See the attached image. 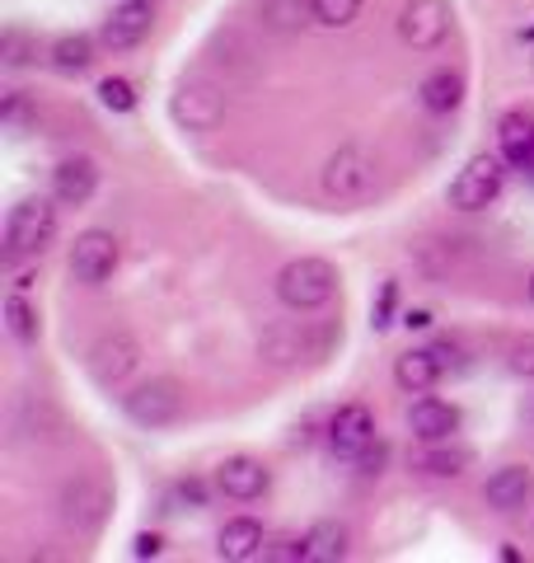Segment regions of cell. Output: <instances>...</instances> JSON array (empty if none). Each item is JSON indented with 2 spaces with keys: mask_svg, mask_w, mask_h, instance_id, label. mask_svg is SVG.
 Instances as JSON below:
<instances>
[{
  "mask_svg": "<svg viewBox=\"0 0 534 563\" xmlns=\"http://www.w3.org/2000/svg\"><path fill=\"white\" fill-rule=\"evenodd\" d=\"M136 366V343L127 333H113V339H99L94 352H89V372H94L99 385H118Z\"/></svg>",
  "mask_w": 534,
  "mask_h": 563,
  "instance_id": "13",
  "label": "cell"
},
{
  "mask_svg": "<svg viewBox=\"0 0 534 563\" xmlns=\"http://www.w3.org/2000/svg\"><path fill=\"white\" fill-rule=\"evenodd\" d=\"M99 99H103V109H113V113H132L136 109V90L127 80H103L99 85Z\"/></svg>",
  "mask_w": 534,
  "mask_h": 563,
  "instance_id": "27",
  "label": "cell"
},
{
  "mask_svg": "<svg viewBox=\"0 0 534 563\" xmlns=\"http://www.w3.org/2000/svg\"><path fill=\"white\" fill-rule=\"evenodd\" d=\"M216 554L230 563H244V559H258L263 554V526L254 517H235L225 521V531L216 540Z\"/></svg>",
  "mask_w": 534,
  "mask_h": 563,
  "instance_id": "19",
  "label": "cell"
},
{
  "mask_svg": "<svg viewBox=\"0 0 534 563\" xmlns=\"http://www.w3.org/2000/svg\"><path fill=\"white\" fill-rule=\"evenodd\" d=\"M5 324H10V333L20 343L38 339V314H33V306L24 301V296H10V301H5Z\"/></svg>",
  "mask_w": 534,
  "mask_h": 563,
  "instance_id": "24",
  "label": "cell"
},
{
  "mask_svg": "<svg viewBox=\"0 0 534 563\" xmlns=\"http://www.w3.org/2000/svg\"><path fill=\"white\" fill-rule=\"evenodd\" d=\"M94 188H99V169H94V161H85V155L62 161L57 174H52V198L66 202V207H85L94 198Z\"/></svg>",
  "mask_w": 534,
  "mask_h": 563,
  "instance_id": "12",
  "label": "cell"
},
{
  "mask_svg": "<svg viewBox=\"0 0 534 563\" xmlns=\"http://www.w3.org/2000/svg\"><path fill=\"white\" fill-rule=\"evenodd\" d=\"M337 291V268L329 258H296L277 273V296L291 310H319L329 306Z\"/></svg>",
  "mask_w": 534,
  "mask_h": 563,
  "instance_id": "1",
  "label": "cell"
},
{
  "mask_svg": "<svg viewBox=\"0 0 534 563\" xmlns=\"http://www.w3.org/2000/svg\"><path fill=\"white\" fill-rule=\"evenodd\" d=\"M216 484L225 498H235V503H254L267 493V470L258 461H248V455H230V461L221 465L216 474Z\"/></svg>",
  "mask_w": 534,
  "mask_h": 563,
  "instance_id": "16",
  "label": "cell"
},
{
  "mask_svg": "<svg viewBox=\"0 0 534 563\" xmlns=\"http://www.w3.org/2000/svg\"><path fill=\"white\" fill-rule=\"evenodd\" d=\"M314 5V20L329 24V29H343L356 20V10H361V0H310Z\"/></svg>",
  "mask_w": 534,
  "mask_h": 563,
  "instance_id": "26",
  "label": "cell"
},
{
  "mask_svg": "<svg viewBox=\"0 0 534 563\" xmlns=\"http://www.w3.org/2000/svg\"><path fill=\"white\" fill-rule=\"evenodd\" d=\"M450 357L455 352L450 347H418V352H408V357H399V366H394V380L403 385V390H413V395H422V390H432V385L445 376V366H450Z\"/></svg>",
  "mask_w": 534,
  "mask_h": 563,
  "instance_id": "11",
  "label": "cell"
},
{
  "mask_svg": "<svg viewBox=\"0 0 534 563\" xmlns=\"http://www.w3.org/2000/svg\"><path fill=\"white\" fill-rule=\"evenodd\" d=\"M118 268V240L109 231H85L76 240V250H70V273L85 287H99V282H109Z\"/></svg>",
  "mask_w": 534,
  "mask_h": 563,
  "instance_id": "7",
  "label": "cell"
},
{
  "mask_svg": "<svg viewBox=\"0 0 534 563\" xmlns=\"http://www.w3.org/2000/svg\"><path fill=\"white\" fill-rule=\"evenodd\" d=\"M94 62V38H85V33H70V38H57L52 43V66L62 70V76H80Z\"/></svg>",
  "mask_w": 534,
  "mask_h": 563,
  "instance_id": "22",
  "label": "cell"
},
{
  "mask_svg": "<svg viewBox=\"0 0 534 563\" xmlns=\"http://www.w3.org/2000/svg\"><path fill=\"white\" fill-rule=\"evenodd\" d=\"M530 488H534V479H530V470L525 465H502L488 479V488H483V498H488V507L492 512H521V507L530 503Z\"/></svg>",
  "mask_w": 534,
  "mask_h": 563,
  "instance_id": "15",
  "label": "cell"
},
{
  "mask_svg": "<svg viewBox=\"0 0 534 563\" xmlns=\"http://www.w3.org/2000/svg\"><path fill=\"white\" fill-rule=\"evenodd\" d=\"M329 446L343 455V461H361V455L376 446V418H370L366 404H347V409H337L333 428H329Z\"/></svg>",
  "mask_w": 534,
  "mask_h": 563,
  "instance_id": "8",
  "label": "cell"
},
{
  "mask_svg": "<svg viewBox=\"0 0 534 563\" xmlns=\"http://www.w3.org/2000/svg\"><path fill=\"white\" fill-rule=\"evenodd\" d=\"M343 554H347V526L319 521L314 531L305 536V559H310V563H337Z\"/></svg>",
  "mask_w": 534,
  "mask_h": 563,
  "instance_id": "21",
  "label": "cell"
},
{
  "mask_svg": "<svg viewBox=\"0 0 534 563\" xmlns=\"http://www.w3.org/2000/svg\"><path fill=\"white\" fill-rule=\"evenodd\" d=\"M403 324H408V329H432V314H426V310H408Z\"/></svg>",
  "mask_w": 534,
  "mask_h": 563,
  "instance_id": "33",
  "label": "cell"
},
{
  "mask_svg": "<svg viewBox=\"0 0 534 563\" xmlns=\"http://www.w3.org/2000/svg\"><path fill=\"white\" fill-rule=\"evenodd\" d=\"M469 461H474V455H469L465 446H455V451H450V446H441V442H436V451H426V455H422V470H426V474H459Z\"/></svg>",
  "mask_w": 534,
  "mask_h": 563,
  "instance_id": "25",
  "label": "cell"
},
{
  "mask_svg": "<svg viewBox=\"0 0 534 563\" xmlns=\"http://www.w3.org/2000/svg\"><path fill=\"white\" fill-rule=\"evenodd\" d=\"M459 99H465V80H459V70H432V76L422 80V103L432 113H455Z\"/></svg>",
  "mask_w": 534,
  "mask_h": 563,
  "instance_id": "20",
  "label": "cell"
},
{
  "mask_svg": "<svg viewBox=\"0 0 534 563\" xmlns=\"http://www.w3.org/2000/svg\"><path fill=\"white\" fill-rule=\"evenodd\" d=\"M5 122H10V128H14V122H24V99H10L5 103Z\"/></svg>",
  "mask_w": 534,
  "mask_h": 563,
  "instance_id": "35",
  "label": "cell"
},
{
  "mask_svg": "<svg viewBox=\"0 0 534 563\" xmlns=\"http://www.w3.org/2000/svg\"><path fill=\"white\" fill-rule=\"evenodd\" d=\"M132 422L141 428H169V422L183 413V395L174 390V380H151V385H136V390L122 399Z\"/></svg>",
  "mask_w": 534,
  "mask_h": 563,
  "instance_id": "6",
  "label": "cell"
},
{
  "mask_svg": "<svg viewBox=\"0 0 534 563\" xmlns=\"http://www.w3.org/2000/svg\"><path fill=\"white\" fill-rule=\"evenodd\" d=\"M497 141H502V161H507L511 169L534 174V118H525V113H507V118H502V132H497Z\"/></svg>",
  "mask_w": 534,
  "mask_h": 563,
  "instance_id": "18",
  "label": "cell"
},
{
  "mask_svg": "<svg viewBox=\"0 0 534 563\" xmlns=\"http://www.w3.org/2000/svg\"><path fill=\"white\" fill-rule=\"evenodd\" d=\"M132 554H136V559H155V554H159V536H146V531H141V536L132 540Z\"/></svg>",
  "mask_w": 534,
  "mask_h": 563,
  "instance_id": "31",
  "label": "cell"
},
{
  "mask_svg": "<svg viewBox=\"0 0 534 563\" xmlns=\"http://www.w3.org/2000/svg\"><path fill=\"white\" fill-rule=\"evenodd\" d=\"M0 52H5V66H24L29 57H24V38H20V33H5V43H0Z\"/></svg>",
  "mask_w": 534,
  "mask_h": 563,
  "instance_id": "30",
  "label": "cell"
},
{
  "mask_svg": "<svg viewBox=\"0 0 534 563\" xmlns=\"http://www.w3.org/2000/svg\"><path fill=\"white\" fill-rule=\"evenodd\" d=\"M515 372H534V343L515 352Z\"/></svg>",
  "mask_w": 534,
  "mask_h": 563,
  "instance_id": "34",
  "label": "cell"
},
{
  "mask_svg": "<svg viewBox=\"0 0 534 563\" xmlns=\"http://www.w3.org/2000/svg\"><path fill=\"white\" fill-rule=\"evenodd\" d=\"M151 29H155V10H151V0H127V5H118L113 10V20L103 24V47H113V52H127L136 43H146L151 38Z\"/></svg>",
  "mask_w": 534,
  "mask_h": 563,
  "instance_id": "10",
  "label": "cell"
},
{
  "mask_svg": "<svg viewBox=\"0 0 534 563\" xmlns=\"http://www.w3.org/2000/svg\"><path fill=\"white\" fill-rule=\"evenodd\" d=\"M408 422H413V437H422L426 446H436V442H450L459 432V409L445 399H418Z\"/></svg>",
  "mask_w": 534,
  "mask_h": 563,
  "instance_id": "14",
  "label": "cell"
},
{
  "mask_svg": "<svg viewBox=\"0 0 534 563\" xmlns=\"http://www.w3.org/2000/svg\"><path fill=\"white\" fill-rule=\"evenodd\" d=\"M521 38H525V43H534V24H530V29H521Z\"/></svg>",
  "mask_w": 534,
  "mask_h": 563,
  "instance_id": "36",
  "label": "cell"
},
{
  "mask_svg": "<svg viewBox=\"0 0 534 563\" xmlns=\"http://www.w3.org/2000/svg\"><path fill=\"white\" fill-rule=\"evenodd\" d=\"M450 24H455V14H450V5H445V0H408L403 14H399L403 43L418 47V52L441 47L445 38H450Z\"/></svg>",
  "mask_w": 534,
  "mask_h": 563,
  "instance_id": "4",
  "label": "cell"
},
{
  "mask_svg": "<svg viewBox=\"0 0 534 563\" xmlns=\"http://www.w3.org/2000/svg\"><path fill=\"white\" fill-rule=\"evenodd\" d=\"M502 192V161L497 155H474V161L455 174L450 184V207L459 211H483Z\"/></svg>",
  "mask_w": 534,
  "mask_h": 563,
  "instance_id": "3",
  "label": "cell"
},
{
  "mask_svg": "<svg viewBox=\"0 0 534 563\" xmlns=\"http://www.w3.org/2000/svg\"><path fill=\"white\" fill-rule=\"evenodd\" d=\"M530 301H534V277H530Z\"/></svg>",
  "mask_w": 534,
  "mask_h": 563,
  "instance_id": "37",
  "label": "cell"
},
{
  "mask_svg": "<svg viewBox=\"0 0 534 563\" xmlns=\"http://www.w3.org/2000/svg\"><path fill=\"white\" fill-rule=\"evenodd\" d=\"M52 231H57V211H52V202H43V198L14 202L10 217H5V258L14 263V258L43 254Z\"/></svg>",
  "mask_w": 534,
  "mask_h": 563,
  "instance_id": "2",
  "label": "cell"
},
{
  "mask_svg": "<svg viewBox=\"0 0 534 563\" xmlns=\"http://www.w3.org/2000/svg\"><path fill=\"white\" fill-rule=\"evenodd\" d=\"M221 113H225V103H221V95L211 90L207 80H183V85H178L174 118L183 122V128L207 132V128H216V122H221Z\"/></svg>",
  "mask_w": 534,
  "mask_h": 563,
  "instance_id": "9",
  "label": "cell"
},
{
  "mask_svg": "<svg viewBox=\"0 0 534 563\" xmlns=\"http://www.w3.org/2000/svg\"><path fill=\"white\" fill-rule=\"evenodd\" d=\"M305 14H314L310 0H263V20L272 29H300Z\"/></svg>",
  "mask_w": 534,
  "mask_h": 563,
  "instance_id": "23",
  "label": "cell"
},
{
  "mask_svg": "<svg viewBox=\"0 0 534 563\" xmlns=\"http://www.w3.org/2000/svg\"><path fill=\"white\" fill-rule=\"evenodd\" d=\"M380 461H385V446H380V442H376V446H370V451L361 455V465H366L370 474H380Z\"/></svg>",
  "mask_w": 534,
  "mask_h": 563,
  "instance_id": "32",
  "label": "cell"
},
{
  "mask_svg": "<svg viewBox=\"0 0 534 563\" xmlns=\"http://www.w3.org/2000/svg\"><path fill=\"white\" fill-rule=\"evenodd\" d=\"M169 503H183V507H192V512H198V507H207V488H202V479H183V484L169 493Z\"/></svg>",
  "mask_w": 534,
  "mask_h": 563,
  "instance_id": "29",
  "label": "cell"
},
{
  "mask_svg": "<svg viewBox=\"0 0 534 563\" xmlns=\"http://www.w3.org/2000/svg\"><path fill=\"white\" fill-rule=\"evenodd\" d=\"M103 507H109V488L94 484V479H76L66 488V521L76 531H94L103 521Z\"/></svg>",
  "mask_w": 534,
  "mask_h": 563,
  "instance_id": "17",
  "label": "cell"
},
{
  "mask_svg": "<svg viewBox=\"0 0 534 563\" xmlns=\"http://www.w3.org/2000/svg\"><path fill=\"white\" fill-rule=\"evenodd\" d=\"M394 301H399V287H394V282H385V287H380V301H376V314H370V324H376V329L394 324V320H389V314H394Z\"/></svg>",
  "mask_w": 534,
  "mask_h": 563,
  "instance_id": "28",
  "label": "cell"
},
{
  "mask_svg": "<svg viewBox=\"0 0 534 563\" xmlns=\"http://www.w3.org/2000/svg\"><path fill=\"white\" fill-rule=\"evenodd\" d=\"M324 188H329V198H343V202H356V198H366L370 188H376V161H370L366 151H337L333 161L324 165Z\"/></svg>",
  "mask_w": 534,
  "mask_h": 563,
  "instance_id": "5",
  "label": "cell"
}]
</instances>
